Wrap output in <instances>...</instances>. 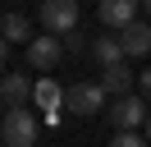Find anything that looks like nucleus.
I'll use <instances>...</instances> for the list:
<instances>
[{"mask_svg": "<svg viewBox=\"0 0 151 147\" xmlns=\"http://www.w3.org/2000/svg\"><path fill=\"white\" fill-rule=\"evenodd\" d=\"M137 87H142V92H147V97H151V69H142V78H137Z\"/></svg>", "mask_w": 151, "mask_h": 147, "instance_id": "14", "label": "nucleus"}, {"mask_svg": "<svg viewBox=\"0 0 151 147\" xmlns=\"http://www.w3.org/2000/svg\"><path fill=\"white\" fill-rule=\"evenodd\" d=\"M110 124L119 129V133H137V124H147L151 119V110H147V101L133 92V97H119V101H110Z\"/></svg>", "mask_w": 151, "mask_h": 147, "instance_id": "4", "label": "nucleus"}, {"mask_svg": "<svg viewBox=\"0 0 151 147\" xmlns=\"http://www.w3.org/2000/svg\"><path fill=\"white\" fill-rule=\"evenodd\" d=\"M142 9H147V14H151V0H142Z\"/></svg>", "mask_w": 151, "mask_h": 147, "instance_id": "15", "label": "nucleus"}, {"mask_svg": "<svg viewBox=\"0 0 151 147\" xmlns=\"http://www.w3.org/2000/svg\"><path fill=\"white\" fill-rule=\"evenodd\" d=\"M92 55L101 60V69H110V64H124L128 55H124V46H119V37H96L92 41Z\"/></svg>", "mask_w": 151, "mask_h": 147, "instance_id": "12", "label": "nucleus"}, {"mask_svg": "<svg viewBox=\"0 0 151 147\" xmlns=\"http://www.w3.org/2000/svg\"><path fill=\"white\" fill-rule=\"evenodd\" d=\"M60 60H64V37H37V41L28 46V64L37 74H50Z\"/></svg>", "mask_w": 151, "mask_h": 147, "instance_id": "5", "label": "nucleus"}, {"mask_svg": "<svg viewBox=\"0 0 151 147\" xmlns=\"http://www.w3.org/2000/svg\"><path fill=\"white\" fill-rule=\"evenodd\" d=\"M101 87L110 92L114 101H119V97H133V69H128V64H110V69H101Z\"/></svg>", "mask_w": 151, "mask_h": 147, "instance_id": "9", "label": "nucleus"}, {"mask_svg": "<svg viewBox=\"0 0 151 147\" xmlns=\"http://www.w3.org/2000/svg\"><path fill=\"white\" fill-rule=\"evenodd\" d=\"M137 5H142V0H101V5H96V14H101L105 28L124 32L128 23H137Z\"/></svg>", "mask_w": 151, "mask_h": 147, "instance_id": "6", "label": "nucleus"}, {"mask_svg": "<svg viewBox=\"0 0 151 147\" xmlns=\"http://www.w3.org/2000/svg\"><path fill=\"white\" fill-rule=\"evenodd\" d=\"M110 147H151V138H142V133H114Z\"/></svg>", "mask_w": 151, "mask_h": 147, "instance_id": "13", "label": "nucleus"}, {"mask_svg": "<svg viewBox=\"0 0 151 147\" xmlns=\"http://www.w3.org/2000/svg\"><path fill=\"white\" fill-rule=\"evenodd\" d=\"M37 18L50 37H69V32H78V0H41Z\"/></svg>", "mask_w": 151, "mask_h": 147, "instance_id": "1", "label": "nucleus"}, {"mask_svg": "<svg viewBox=\"0 0 151 147\" xmlns=\"http://www.w3.org/2000/svg\"><path fill=\"white\" fill-rule=\"evenodd\" d=\"M119 46L128 60H137V55H151V23H128L119 32Z\"/></svg>", "mask_w": 151, "mask_h": 147, "instance_id": "8", "label": "nucleus"}, {"mask_svg": "<svg viewBox=\"0 0 151 147\" xmlns=\"http://www.w3.org/2000/svg\"><path fill=\"white\" fill-rule=\"evenodd\" d=\"M64 106L73 110V115H101V110H110V92H105L101 83H73V87L64 92Z\"/></svg>", "mask_w": 151, "mask_h": 147, "instance_id": "3", "label": "nucleus"}, {"mask_svg": "<svg viewBox=\"0 0 151 147\" xmlns=\"http://www.w3.org/2000/svg\"><path fill=\"white\" fill-rule=\"evenodd\" d=\"M0 143L5 147H32L37 143V119H32V110H5V119H0Z\"/></svg>", "mask_w": 151, "mask_h": 147, "instance_id": "2", "label": "nucleus"}, {"mask_svg": "<svg viewBox=\"0 0 151 147\" xmlns=\"http://www.w3.org/2000/svg\"><path fill=\"white\" fill-rule=\"evenodd\" d=\"M0 32H5V41H23V46H32L37 37H32V23H28V14H19V9H9V14L0 18Z\"/></svg>", "mask_w": 151, "mask_h": 147, "instance_id": "10", "label": "nucleus"}, {"mask_svg": "<svg viewBox=\"0 0 151 147\" xmlns=\"http://www.w3.org/2000/svg\"><path fill=\"white\" fill-rule=\"evenodd\" d=\"M147 138H151V119H147Z\"/></svg>", "mask_w": 151, "mask_h": 147, "instance_id": "16", "label": "nucleus"}, {"mask_svg": "<svg viewBox=\"0 0 151 147\" xmlns=\"http://www.w3.org/2000/svg\"><path fill=\"white\" fill-rule=\"evenodd\" d=\"M32 101H37V110H46V115H60V101H64V92H60V83H55V78H37Z\"/></svg>", "mask_w": 151, "mask_h": 147, "instance_id": "11", "label": "nucleus"}, {"mask_svg": "<svg viewBox=\"0 0 151 147\" xmlns=\"http://www.w3.org/2000/svg\"><path fill=\"white\" fill-rule=\"evenodd\" d=\"M32 92H37V83H28V74H5V83H0V101H5V110H23Z\"/></svg>", "mask_w": 151, "mask_h": 147, "instance_id": "7", "label": "nucleus"}]
</instances>
